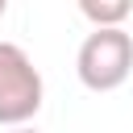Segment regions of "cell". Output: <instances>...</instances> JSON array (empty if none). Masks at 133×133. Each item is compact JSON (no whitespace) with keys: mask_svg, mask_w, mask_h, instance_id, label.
Segmentation results:
<instances>
[{"mask_svg":"<svg viewBox=\"0 0 133 133\" xmlns=\"http://www.w3.org/2000/svg\"><path fill=\"white\" fill-rule=\"evenodd\" d=\"M42 71L17 42H0V125L21 129L42 108Z\"/></svg>","mask_w":133,"mask_h":133,"instance_id":"obj_2","label":"cell"},{"mask_svg":"<svg viewBox=\"0 0 133 133\" xmlns=\"http://www.w3.org/2000/svg\"><path fill=\"white\" fill-rule=\"evenodd\" d=\"M75 71L87 91H116L133 75V37L125 29H91L75 54Z\"/></svg>","mask_w":133,"mask_h":133,"instance_id":"obj_1","label":"cell"},{"mask_svg":"<svg viewBox=\"0 0 133 133\" xmlns=\"http://www.w3.org/2000/svg\"><path fill=\"white\" fill-rule=\"evenodd\" d=\"M79 12L91 21V29H125V17L133 12L129 0H79Z\"/></svg>","mask_w":133,"mask_h":133,"instance_id":"obj_3","label":"cell"},{"mask_svg":"<svg viewBox=\"0 0 133 133\" xmlns=\"http://www.w3.org/2000/svg\"><path fill=\"white\" fill-rule=\"evenodd\" d=\"M8 133H37L33 125H21V129H8Z\"/></svg>","mask_w":133,"mask_h":133,"instance_id":"obj_4","label":"cell"},{"mask_svg":"<svg viewBox=\"0 0 133 133\" xmlns=\"http://www.w3.org/2000/svg\"><path fill=\"white\" fill-rule=\"evenodd\" d=\"M4 12H8V4H4V0H0V17H4Z\"/></svg>","mask_w":133,"mask_h":133,"instance_id":"obj_5","label":"cell"}]
</instances>
